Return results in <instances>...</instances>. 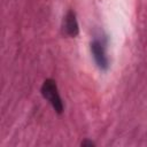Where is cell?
<instances>
[{
  "mask_svg": "<svg viewBox=\"0 0 147 147\" xmlns=\"http://www.w3.org/2000/svg\"><path fill=\"white\" fill-rule=\"evenodd\" d=\"M63 31L69 37H76L79 32V25L76 18V14L72 10H69L63 21Z\"/></svg>",
  "mask_w": 147,
  "mask_h": 147,
  "instance_id": "cell-3",
  "label": "cell"
},
{
  "mask_svg": "<svg viewBox=\"0 0 147 147\" xmlns=\"http://www.w3.org/2000/svg\"><path fill=\"white\" fill-rule=\"evenodd\" d=\"M82 146H83V147H86V146H88V147H93V146H95V144H94L93 141L86 139V140L82 141Z\"/></svg>",
  "mask_w": 147,
  "mask_h": 147,
  "instance_id": "cell-4",
  "label": "cell"
},
{
  "mask_svg": "<svg viewBox=\"0 0 147 147\" xmlns=\"http://www.w3.org/2000/svg\"><path fill=\"white\" fill-rule=\"evenodd\" d=\"M91 52L99 69L106 71L109 68V59L107 56V38L105 36L94 37L91 41Z\"/></svg>",
  "mask_w": 147,
  "mask_h": 147,
  "instance_id": "cell-1",
  "label": "cell"
},
{
  "mask_svg": "<svg viewBox=\"0 0 147 147\" xmlns=\"http://www.w3.org/2000/svg\"><path fill=\"white\" fill-rule=\"evenodd\" d=\"M40 91H41L42 96L51 103L53 109L57 114H62L63 113V102H62V99L60 96L56 83L53 79H46L42 83Z\"/></svg>",
  "mask_w": 147,
  "mask_h": 147,
  "instance_id": "cell-2",
  "label": "cell"
}]
</instances>
